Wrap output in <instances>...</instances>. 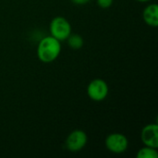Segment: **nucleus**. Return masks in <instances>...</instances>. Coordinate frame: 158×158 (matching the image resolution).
Listing matches in <instances>:
<instances>
[{
	"label": "nucleus",
	"mask_w": 158,
	"mask_h": 158,
	"mask_svg": "<svg viewBox=\"0 0 158 158\" xmlns=\"http://www.w3.org/2000/svg\"><path fill=\"white\" fill-rule=\"evenodd\" d=\"M61 42L49 35L44 37L37 46V56L43 63H52L60 55Z\"/></svg>",
	"instance_id": "obj_1"
},
{
	"label": "nucleus",
	"mask_w": 158,
	"mask_h": 158,
	"mask_svg": "<svg viewBox=\"0 0 158 158\" xmlns=\"http://www.w3.org/2000/svg\"><path fill=\"white\" fill-rule=\"evenodd\" d=\"M49 31L51 36L62 42L66 41L71 34V25L66 18L58 16L51 20Z\"/></svg>",
	"instance_id": "obj_2"
},
{
	"label": "nucleus",
	"mask_w": 158,
	"mask_h": 158,
	"mask_svg": "<svg viewBox=\"0 0 158 158\" xmlns=\"http://www.w3.org/2000/svg\"><path fill=\"white\" fill-rule=\"evenodd\" d=\"M108 93V85L102 79H94L87 86V94L89 98L94 102L104 101L107 97Z\"/></svg>",
	"instance_id": "obj_3"
},
{
	"label": "nucleus",
	"mask_w": 158,
	"mask_h": 158,
	"mask_svg": "<svg viewBox=\"0 0 158 158\" xmlns=\"http://www.w3.org/2000/svg\"><path fill=\"white\" fill-rule=\"evenodd\" d=\"M106 149L116 155L123 154L127 151L129 147V140L128 138L118 132L109 134L106 139Z\"/></svg>",
	"instance_id": "obj_4"
},
{
	"label": "nucleus",
	"mask_w": 158,
	"mask_h": 158,
	"mask_svg": "<svg viewBox=\"0 0 158 158\" xmlns=\"http://www.w3.org/2000/svg\"><path fill=\"white\" fill-rule=\"evenodd\" d=\"M88 142V136L82 130H75L69 134L66 139L65 145L68 151L77 153L82 150Z\"/></svg>",
	"instance_id": "obj_5"
},
{
	"label": "nucleus",
	"mask_w": 158,
	"mask_h": 158,
	"mask_svg": "<svg viewBox=\"0 0 158 158\" xmlns=\"http://www.w3.org/2000/svg\"><path fill=\"white\" fill-rule=\"evenodd\" d=\"M141 140L145 146L156 148L158 147V125L148 124L144 126L141 131Z\"/></svg>",
	"instance_id": "obj_6"
},
{
	"label": "nucleus",
	"mask_w": 158,
	"mask_h": 158,
	"mask_svg": "<svg viewBox=\"0 0 158 158\" xmlns=\"http://www.w3.org/2000/svg\"><path fill=\"white\" fill-rule=\"evenodd\" d=\"M143 18L144 22L150 26L156 28L158 26V6L156 4H150L148 5L143 12Z\"/></svg>",
	"instance_id": "obj_7"
},
{
	"label": "nucleus",
	"mask_w": 158,
	"mask_h": 158,
	"mask_svg": "<svg viewBox=\"0 0 158 158\" xmlns=\"http://www.w3.org/2000/svg\"><path fill=\"white\" fill-rule=\"evenodd\" d=\"M66 41L68 42V44L69 45V47L74 50L81 49L84 44L83 38L80 34H70Z\"/></svg>",
	"instance_id": "obj_8"
},
{
	"label": "nucleus",
	"mask_w": 158,
	"mask_h": 158,
	"mask_svg": "<svg viewBox=\"0 0 158 158\" xmlns=\"http://www.w3.org/2000/svg\"><path fill=\"white\" fill-rule=\"evenodd\" d=\"M136 156L137 158H158L157 149L144 145L138 151Z\"/></svg>",
	"instance_id": "obj_9"
},
{
	"label": "nucleus",
	"mask_w": 158,
	"mask_h": 158,
	"mask_svg": "<svg viewBox=\"0 0 158 158\" xmlns=\"http://www.w3.org/2000/svg\"><path fill=\"white\" fill-rule=\"evenodd\" d=\"M96 2L101 8H108L113 5L114 0H96Z\"/></svg>",
	"instance_id": "obj_10"
},
{
	"label": "nucleus",
	"mask_w": 158,
	"mask_h": 158,
	"mask_svg": "<svg viewBox=\"0 0 158 158\" xmlns=\"http://www.w3.org/2000/svg\"><path fill=\"white\" fill-rule=\"evenodd\" d=\"M90 0H72V2L76 5H80V6H82V5H86L87 3H89Z\"/></svg>",
	"instance_id": "obj_11"
},
{
	"label": "nucleus",
	"mask_w": 158,
	"mask_h": 158,
	"mask_svg": "<svg viewBox=\"0 0 158 158\" xmlns=\"http://www.w3.org/2000/svg\"><path fill=\"white\" fill-rule=\"evenodd\" d=\"M137 1H139V2H148V1H150V0H137Z\"/></svg>",
	"instance_id": "obj_12"
}]
</instances>
